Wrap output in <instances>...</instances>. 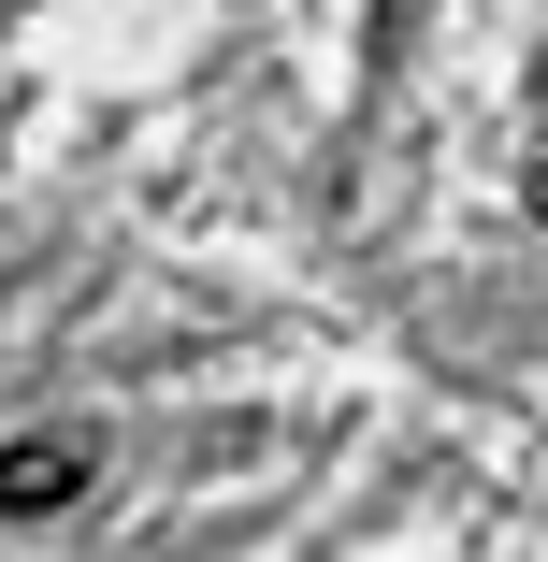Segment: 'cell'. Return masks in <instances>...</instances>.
I'll use <instances>...</instances> for the list:
<instances>
[{
    "mask_svg": "<svg viewBox=\"0 0 548 562\" xmlns=\"http://www.w3.org/2000/svg\"><path fill=\"white\" fill-rule=\"evenodd\" d=\"M87 462H101L87 432H15V447H0V519H58L87 491Z\"/></svg>",
    "mask_w": 548,
    "mask_h": 562,
    "instance_id": "cell-1",
    "label": "cell"
},
{
    "mask_svg": "<svg viewBox=\"0 0 548 562\" xmlns=\"http://www.w3.org/2000/svg\"><path fill=\"white\" fill-rule=\"evenodd\" d=\"M534 202H548V188H534Z\"/></svg>",
    "mask_w": 548,
    "mask_h": 562,
    "instance_id": "cell-2",
    "label": "cell"
}]
</instances>
